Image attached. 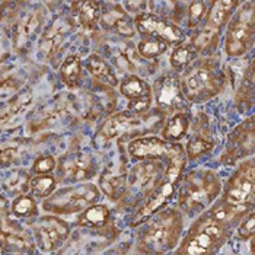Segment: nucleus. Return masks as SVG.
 Instances as JSON below:
<instances>
[{
	"instance_id": "obj_8",
	"label": "nucleus",
	"mask_w": 255,
	"mask_h": 255,
	"mask_svg": "<svg viewBox=\"0 0 255 255\" xmlns=\"http://www.w3.org/2000/svg\"><path fill=\"white\" fill-rule=\"evenodd\" d=\"M165 168L166 162L163 163V160H140L127 174V188L121 203L127 206L131 203L137 210L160 182Z\"/></svg>"
},
{
	"instance_id": "obj_18",
	"label": "nucleus",
	"mask_w": 255,
	"mask_h": 255,
	"mask_svg": "<svg viewBox=\"0 0 255 255\" xmlns=\"http://www.w3.org/2000/svg\"><path fill=\"white\" fill-rule=\"evenodd\" d=\"M120 92L130 101L128 104L130 113L140 114L150 108L152 88L146 80L137 76H127L120 82Z\"/></svg>"
},
{
	"instance_id": "obj_10",
	"label": "nucleus",
	"mask_w": 255,
	"mask_h": 255,
	"mask_svg": "<svg viewBox=\"0 0 255 255\" xmlns=\"http://www.w3.org/2000/svg\"><path fill=\"white\" fill-rule=\"evenodd\" d=\"M26 225L31 228L34 242L41 253H54L60 250L72 232L70 223L54 215L32 217Z\"/></svg>"
},
{
	"instance_id": "obj_20",
	"label": "nucleus",
	"mask_w": 255,
	"mask_h": 255,
	"mask_svg": "<svg viewBox=\"0 0 255 255\" xmlns=\"http://www.w3.org/2000/svg\"><path fill=\"white\" fill-rule=\"evenodd\" d=\"M127 174L128 172L123 166H111L108 169H104L99 178L101 191L113 201H121L127 188Z\"/></svg>"
},
{
	"instance_id": "obj_31",
	"label": "nucleus",
	"mask_w": 255,
	"mask_h": 255,
	"mask_svg": "<svg viewBox=\"0 0 255 255\" xmlns=\"http://www.w3.org/2000/svg\"><path fill=\"white\" fill-rule=\"evenodd\" d=\"M10 210L16 217H23V219H32L38 215V206H37L35 198L28 194L15 197V200L12 201Z\"/></svg>"
},
{
	"instance_id": "obj_2",
	"label": "nucleus",
	"mask_w": 255,
	"mask_h": 255,
	"mask_svg": "<svg viewBox=\"0 0 255 255\" xmlns=\"http://www.w3.org/2000/svg\"><path fill=\"white\" fill-rule=\"evenodd\" d=\"M185 217L177 207L166 206L140 223L136 248L141 255H166L175 250L184 235Z\"/></svg>"
},
{
	"instance_id": "obj_6",
	"label": "nucleus",
	"mask_w": 255,
	"mask_h": 255,
	"mask_svg": "<svg viewBox=\"0 0 255 255\" xmlns=\"http://www.w3.org/2000/svg\"><path fill=\"white\" fill-rule=\"evenodd\" d=\"M241 1L238 0H219L212 1L206 18L197 26L190 44L194 47L197 54L209 57L220 42V32L234 16Z\"/></svg>"
},
{
	"instance_id": "obj_9",
	"label": "nucleus",
	"mask_w": 255,
	"mask_h": 255,
	"mask_svg": "<svg viewBox=\"0 0 255 255\" xmlns=\"http://www.w3.org/2000/svg\"><path fill=\"white\" fill-rule=\"evenodd\" d=\"M254 3H241L234 16L228 22V29L225 35V51L228 57L238 59L245 56L254 45Z\"/></svg>"
},
{
	"instance_id": "obj_14",
	"label": "nucleus",
	"mask_w": 255,
	"mask_h": 255,
	"mask_svg": "<svg viewBox=\"0 0 255 255\" xmlns=\"http://www.w3.org/2000/svg\"><path fill=\"white\" fill-rule=\"evenodd\" d=\"M182 146L179 143H169L163 138L147 136L131 140L127 152L134 160H169Z\"/></svg>"
},
{
	"instance_id": "obj_19",
	"label": "nucleus",
	"mask_w": 255,
	"mask_h": 255,
	"mask_svg": "<svg viewBox=\"0 0 255 255\" xmlns=\"http://www.w3.org/2000/svg\"><path fill=\"white\" fill-rule=\"evenodd\" d=\"M107 6H108L107 9L101 10V16H99V22H101L102 28L113 29L124 37H133L136 29H134V25L130 19L128 13L120 4L108 3Z\"/></svg>"
},
{
	"instance_id": "obj_39",
	"label": "nucleus",
	"mask_w": 255,
	"mask_h": 255,
	"mask_svg": "<svg viewBox=\"0 0 255 255\" xmlns=\"http://www.w3.org/2000/svg\"><path fill=\"white\" fill-rule=\"evenodd\" d=\"M229 255H241V254H229Z\"/></svg>"
},
{
	"instance_id": "obj_21",
	"label": "nucleus",
	"mask_w": 255,
	"mask_h": 255,
	"mask_svg": "<svg viewBox=\"0 0 255 255\" xmlns=\"http://www.w3.org/2000/svg\"><path fill=\"white\" fill-rule=\"evenodd\" d=\"M111 220V212L104 204H92L85 209L78 217L79 228H89V229H102Z\"/></svg>"
},
{
	"instance_id": "obj_5",
	"label": "nucleus",
	"mask_w": 255,
	"mask_h": 255,
	"mask_svg": "<svg viewBox=\"0 0 255 255\" xmlns=\"http://www.w3.org/2000/svg\"><path fill=\"white\" fill-rule=\"evenodd\" d=\"M185 165H187V155L182 147L166 162L165 174L160 179V182L157 184L153 193L147 197V200L133 213V216L128 222L131 228H137L146 219H149L159 210L165 209L171 203V200L177 194L178 184L184 175Z\"/></svg>"
},
{
	"instance_id": "obj_29",
	"label": "nucleus",
	"mask_w": 255,
	"mask_h": 255,
	"mask_svg": "<svg viewBox=\"0 0 255 255\" xmlns=\"http://www.w3.org/2000/svg\"><path fill=\"white\" fill-rule=\"evenodd\" d=\"M168 48H169V44L165 39L157 38V37H143L137 44L138 54L143 59L149 60L160 57Z\"/></svg>"
},
{
	"instance_id": "obj_16",
	"label": "nucleus",
	"mask_w": 255,
	"mask_h": 255,
	"mask_svg": "<svg viewBox=\"0 0 255 255\" xmlns=\"http://www.w3.org/2000/svg\"><path fill=\"white\" fill-rule=\"evenodd\" d=\"M134 29L143 37H157L165 39L169 45L184 41V31L169 20L159 18L157 15L141 12L134 18Z\"/></svg>"
},
{
	"instance_id": "obj_35",
	"label": "nucleus",
	"mask_w": 255,
	"mask_h": 255,
	"mask_svg": "<svg viewBox=\"0 0 255 255\" xmlns=\"http://www.w3.org/2000/svg\"><path fill=\"white\" fill-rule=\"evenodd\" d=\"M207 1H191L188 6V28H197L207 13Z\"/></svg>"
},
{
	"instance_id": "obj_17",
	"label": "nucleus",
	"mask_w": 255,
	"mask_h": 255,
	"mask_svg": "<svg viewBox=\"0 0 255 255\" xmlns=\"http://www.w3.org/2000/svg\"><path fill=\"white\" fill-rule=\"evenodd\" d=\"M0 245L13 253H26L32 254V248L35 245L32 234L28 232L16 220H10L9 217L0 219Z\"/></svg>"
},
{
	"instance_id": "obj_38",
	"label": "nucleus",
	"mask_w": 255,
	"mask_h": 255,
	"mask_svg": "<svg viewBox=\"0 0 255 255\" xmlns=\"http://www.w3.org/2000/svg\"><path fill=\"white\" fill-rule=\"evenodd\" d=\"M57 255H67V253H66V250H64V251H61V253H60V254H57Z\"/></svg>"
},
{
	"instance_id": "obj_28",
	"label": "nucleus",
	"mask_w": 255,
	"mask_h": 255,
	"mask_svg": "<svg viewBox=\"0 0 255 255\" xmlns=\"http://www.w3.org/2000/svg\"><path fill=\"white\" fill-rule=\"evenodd\" d=\"M60 76L61 80L69 86V88H78L82 78V60L79 56H69L60 66Z\"/></svg>"
},
{
	"instance_id": "obj_7",
	"label": "nucleus",
	"mask_w": 255,
	"mask_h": 255,
	"mask_svg": "<svg viewBox=\"0 0 255 255\" xmlns=\"http://www.w3.org/2000/svg\"><path fill=\"white\" fill-rule=\"evenodd\" d=\"M101 198L98 185L92 182H80L76 185H67L56 190L51 196L44 198L42 209L45 213L54 216L82 213L92 204H97Z\"/></svg>"
},
{
	"instance_id": "obj_34",
	"label": "nucleus",
	"mask_w": 255,
	"mask_h": 255,
	"mask_svg": "<svg viewBox=\"0 0 255 255\" xmlns=\"http://www.w3.org/2000/svg\"><path fill=\"white\" fill-rule=\"evenodd\" d=\"M29 175L26 171H16L7 179V190L13 196H22L29 188Z\"/></svg>"
},
{
	"instance_id": "obj_23",
	"label": "nucleus",
	"mask_w": 255,
	"mask_h": 255,
	"mask_svg": "<svg viewBox=\"0 0 255 255\" xmlns=\"http://www.w3.org/2000/svg\"><path fill=\"white\" fill-rule=\"evenodd\" d=\"M134 124V116L128 113H118L116 116H111L105 120V123L101 127V136L107 140L116 138L123 131L128 130Z\"/></svg>"
},
{
	"instance_id": "obj_3",
	"label": "nucleus",
	"mask_w": 255,
	"mask_h": 255,
	"mask_svg": "<svg viewBox=\"0 0 255 255\" xmlns=\"http://www.w3.org/2000/svg\"><path fill=\"white\" fill-rule=\"evenodd\" d=\"M222 179L212 169L184 172L177 188V207L184 217H197L206 212L222 193Z\"/></svg>"
},
{
	"instance_id": "obj_30",
	"label": "nucleus",
	"mask_w": 255,
	"mask_h": 255,
	"mask_svg": "<svg viewBox=\"0 0 255 255\" xmlns=\"http://www.w3.org/2000/svg\"><path fill=\"white\" fill-rule=\"evenodd\" d=\"M196 59L197 51L194 50V47L190 42L182 41V42L177 44V47L172 50L169 63L175 70H181V69H185L188 64H191Z\"/></svg>"
},
{
	"instance_id": "obj_32",
	"label": "nucleus",
	"mask_w": 255,
	"mask_h": 255,
	"mask_svg": "<svg viewBox=\"0 0 255 255\" xmlns=\"http://www.w3.org/2000/svg\"><path fill=\"white\" fill-rule=\"evenodd\" d=\"M56 178L53 175H35L29 181L31 196L37 198H47L56 191Z\"/></svg>"
},
{
	"instance_id": "obj_13",
	"label": "nucleus",
	"mask_w": 255,
	"mask_h": 255,
	"mask_svg": "<svg viewBox=\"0 0 255 255\" xmlns=\"http://www.w3.org/2000/svg\"><path fill=\"white\" fill-rule=\"evenodd\" d=\"M86 153H67L60 159L57 178L61 184H80L97 175V163Z\"/></svg>"
},
{
	"instance_id": "obj_15",
	"label": "nucleus",
	"mask_w": 255,
	"mask_h": 255,
	"mask_svg": "<svg viewBox=\"0 0 255 255\" xmlns=\"http://www.w3.org/2000/svg\"><path fill=\"white\" fill-rule=\"evenodd\" d=\"M153 95L157 107L168 114H177L187 108V101L181 92L177 73L169 72L157 78L153 85Z\"/></svg>"
},
{
	"instance_id": "obj_22",
	"label": "nucleus",
	"mask_w": 255,
	"mask_h": 255,
	"mask_svg": "<svg viewBox=\"0 0 255 255\" xmlns=\"http://www.w3.org/2000/svg\"><path fill=\"white\" fill-rule=\"evenodd\" d=\"M85 67L92 76H95L101 82H104L110 86H116L120 82L117 75H116L114 67L98 54H91L88 59L85 60Z\"/></svg>"
},
{
	"instance_id": "obj_33",
	"label": "nucleus",
	"mask_w": 255,
	"mask_h": 255,
	"mask_svg": "<svg viewBox=\"0 0 255 255\" xmlns=\"http://www.w3.org/2000/svg\"><path fill=\"white\" fill-rule=\"evenodd\" d=\"M213 149V141L212 138L209 140L204 136H193L188 140L187 147H185V155L187 159L190 160H196L198 157H201L203 155L209 153Z\"/></svg>"
},
{
	"instance_id": "obj_4",
	"label": "nucleus",
	"mask_w": 255,
	"mask_h": 255,
	"mask_svg": "<svg viewBox=\"0 0 255 255\" xmlns=\"http://www.w3.org/2000/svg\"><path fill=\"white\" fill-rule=\"evenodd\" d=\"M226 78L215 57H198L188 64L179 79L185 101L201 104L219 95L225 89Z\"/></svg>"
},
{
	"instance_id": "obj_27",
	"label": "nucleus",
	"mask_w": 255,
	"mask_h": 255,
	"mask_svg": "<svg viewBox=\"0 0 255 255\" xmlns=\"http://www.w3.org/2000/svg\"><path fill=\"white\" fill-rule=\"evenodd\" d=\"M66 37V29L63 28V23H53L42 35L41 42H39V48L42 51L44 56H50L53 53L57 51L60 44L63 42V39Z\"/></svg>"
},
{
	"instance_id": "obj_25",
	"label": "nucleus",
	"mask_w": 255,
	"mask_h": 255,
	"mask_svg": "<svg viewBox=\"0 0 255 255\" xmlns=\"http://www.w3.org/2000/svg\"><path fill=\"white\" fill-rule=\"evenodd\" d=\"M44 15H42V9H32L29 13H26L20 22L18 23V29H16V45H23L28 39L38 31V28L42 23Z\"/></svg>"
},
{
	"instance_id": "obj_1",
	"label": "nucleus",
	"mask_w": 255,
	"mask_h": 255,
	"mask_svg": "<svg viewBox=\"0 0 255 255\" xmlns=\"http://www.w3.org/2000/svg\"><path fill=\"white\" fill-rule=\"evenodd\" d=\"M253 210L254 207H232L217 198L206 212L194 217L171 255H217Z\"/></svg>"
},
{
	"instance_id": "obj_26",
	"label": "nucleus",
	"mask_w": 255,
	"mask_h": 255,
	"mask_svg": "<svg viewBox=\"0 0 255 255\" xmlns=\"http://www.w3.org/2000/svg\"><path fill=\"white\" fill-rule=\"evenodd\" d=\"M73 10L78 15V20L85 28H95L101 16V3L98 1H75L72 3Z\"/></svg>"
},
{
	"instance_id": "obj_12",
	"label": "nucleus",
	"mask_w": 255,
	"mask_h": 255,
	"mask_svg": "<svg viewBox=\"0 0 255 255\" xmlns=\"http://www.w3.org/2000/svg\"><path fill=\"white\" fill-rule=\"evenodd\" d=\"M254 155V117L250 116L232 130L220 162L223 165H234L238 160H245Z\"/></svg>"
},
{
	"instance_id": "obj_24",
	"label": "nucleus",
	"mask_w": 255,
	"mask_h": 255,
	"mask_svg": "<svg viewBox=\"0 0 255 255\" xmlns=\"http://www.w3.org/2000/svg\"><path fill=\"white\" fill-rule=\"evenodd\" d=\"M190 128V118L184 113H177L172 114V117L169 118L162 130V136L165 141L169 143H178L181 138L185 137V134L188 133Z\"/></svg>"
},
{
	"instance_id": "obj_36",
	"label": "nucleus",
	"mask_w": 255,
	"mask_h": 255,
	"mask_svg": "<svg viewBox=\"0 0 255 255\" xmlns=\"http://www.w3.org/2000/svg\"><path fill=\"white\" fill-rule=\"evenodd\" d=\"M255 229V220H254V210L251 213H248L247 216L242 219V222L236 226V235L242 241H248L251 238H254Z\"/></svg>"
},
{
	"instance_id": "obj_40",
	"label": "nucleus",
	"mask_w": 255,
	"mask_h": 255,
	"mask_svg": "<svg viewBox=\"0 0 255 255\" xmlns=\"http://www.w3.org/2000/svg\"><path fill=\"white\" fill-rule=\"evenodd\" d=\"M19 255H23V254H19Z\"/></svg>"
},
{
	"instance_id": "obj_11",
	"label": "nucleus",
	"mask_w": 255,
	"mask_h": 255,
	"mask_svg": "<svg viewBox=\"0 0 255 255\" xmlns=\"http://www.w3.org/2000/svg\"><path fill=\"white\" fill-rule=\"evenodd\" d=\"M232 207H254V159H245L222 187L219 197Z\"/></svg>"
},
{
	"instance_id": "obj_37",
	"label": "nucleus",
	"mask_w": 255,
	"mask_h": 255,
	"mask_svg": "<svg viewBox=\"0 0 255 255\" xmlns=\"http://www.w3.org/2000/svg\"><path fill=\"white\" fill-rule=\"evenodd\" d=\"M56 168V160L51 156H41L35 160L32 166V172L35 175H47Z\"/></svg>"
}]
</instances>
